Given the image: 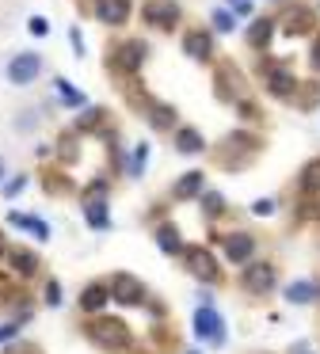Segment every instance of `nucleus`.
Segmentation results:
<instances>
[{
	"mask_svg": "<svg viewBox=\"0 0 320 354\" xmlns=\"http://www.w3.org/2000/svg\"><path fill=\"white\" fill-rule=\"evenodd\" d=\"M187 354H198V351H187Z\"/></svg>",
	"mask_w": 320,
	"mask_h": 354,
	"instance_id": "4c0bfd02",
	"label": "nucleus"
},
{
	"mask_svg": "<svg viewBox=\"0 0 320 354\" xmlns=\"http://www.w3.org/2000/svg\"><path fill=\"white\" fill-rule=\"evenodd\" d=\"M84 217H88V225H91V229H99V232L111 229V214H107V206H103L99 198H88V202H84Z\"/></svg>",
	"mask_w": 320,
	"mask_h": 354,
	"instance_id": "ddd939ff",
	"label": "nucleus"
},
{
	"mask_svg": "<svg viewBox=\"0 0 320 354\" xmlns=\"http://www.w3.org/2000/svg\"><path fill=\"white\" fill-rule=\"evenodd\" d=\"M141 16L149 19V24H157V27H175L179 8H175V4H168V0H149V4L141 8Z\"/></svg>",
	"mask_w": 320,
	"mask_h": 354,
	"instance_id": "6e6552de",
	"label": "nucleus"
},
{
	"mask_svg": "<svg viewBox=\"0 0 320 354\" xmlns=\"http://www.w3.org/2000/svg\"><path fill=\"white\" fill-rule=\"evenodd\" d=\"M111 301V286H103V282H91L88 290H84V297H80V308L84 313H99V308Z\"/></svg>",
	"mask_w": 320,
	"mask_h": 354,
	"instance_id": "9b49d317",
	"label": "nucleus"
},
{
	"mask_svg": "<svg viewBox=\"0 0 320 354\" xmlns=\"http://www.w3.org/2000/svg\"><path fill=\"white\" fill-rule=\"evenodd\" d=\"M57 88H61V95H65V100L73 103V107H76V103H84V95H80V92H73V88H69L65 80H57Z\"/></svg>",
	"mask_w": 320,
	"mask_h": 354,
	"instance_id": "bb28decb",
	"label": "nucleus"
},
{
	"mask_svg": "<svg viewBox=\"0 0 320 354\" xmlns=\"http://www.w3.org/2000/svg\"><path fill=\"white\" fill-rule=\"evenodd\" d=\"M213 27H217V31H233V27H236L233 8H217V12H213Z\"/></svg>",
	"mask_w": 320,
	"mask_h": 354,
	"instance_id": "412c9836",
	"label": "nucleus"
},
{
	"mask_svg": "<svg viewBox=\"0 0 320 354\" xmlns=\"http://www.w3.org/2000/svg\"><path fill=\"white\" fill-rule=\"evenodd\" d=\"M145 156H149V149H145V145H137V149H134V156H130V176H141Z\"/></svg>",
	"mask_w": 320,
	"mask_h": 354,
	"instance_id": "b1692460",
	"label": "nucleus"
},
{
	"mask_svg": "<svg viewBox=\"0 0 320 354\" xmlns=\"http://www.w3.org/2000/svg\"><path fill=\"white\" fill-rule=\"evenodd\" d=\"M172 118H175V111H172V107H157V115H152V122H157V126H168Z\"/></svg>",
	"mask_w": 320,
	"mask_h": 354,
	"instance_id": "c85d7f7f",
	"label": "nucleus"
},
{
	"mask_svg": "<svg viewBox=\"0 0 320 354\" xmlns=\"http://www.w3.org/2000/svg\"><path fill=\"white\" fill-rule=\"evenodd\" d=\"M23 187H27V179H23V176H15L12 183H4V194H8V198H15V194H19Z\"/></svg>",
	"mask_w": 320,
	"mask_h": 354,
	"instance_id": "cd10ccee",
	"label": "nucleus"
},
{
	"mask_svg": "<svg viewBox=\"0 0 320 354\" xmlns=\"http://www.w3.org/2000/svg\"><path fill=\"white\" fill-rule=\"evenodd\" d=\"M141 62H145V42H122V46L114 50V57H111V65L122 69V73H134Z\"/></svg>",
	"mask_w": 320,
	"mask_h": 354,
	"instance_id": "423d86ee",
	"label": "nucleus"
},
{
	"mask_svg": "<svg viewBox=\"0 0 320 354\" xmlns=\"http://www.w3.org/2000/svg\"><path fill=\"white\" fill-rule=\"evenodd\" d=\"M198 191H202V171H187V176H183L179 183L172 187L175 198H195Z\"/></svg>",
	"mask_w": 320,
	"mask_h": 354,
	"instance_id": "2eb2a0df",
	"label": "nucleus"
},
{
	"mask_svg": "<svg viewBox=\"0 0 320 354\" xmlns=\"http://www.w3.org/2000/svg\"><path fill=\"white\" fill-rule=\"evenodd\" d=\"M8 221H12L15 229H27L30 236H38V240H50V225L38 221V217H27V214H15V209H12V214H8Z\"/></svg>",
	"mask_w": 320,
	"mask_h": 354,
	"instance_id": "f8f14e48",
	"label": "nucleus"
},
{
	"mask_svg": "<svg viewBox=\"0 0 320 354\" xmlns=\"http://www.w3.org/2000/svg\"><path fill=\"white\" fill-rule=\"evenodd\" d=\"M99 118H103V111H99V107H88L80 118H76V130H91V126H96Z\"/></svg>",
	"mask_w": 320,
	"mask_h": 354,
	"instance_id": "5701e85b",
	"label": "nucleus"
},
{
	"mask_svg": "<svg viewBox=\"0 0 320 354\" xmlns=\"http://www.w3.org/2000/svg\"><path fill=\"white\" fill-rule=\"evenodd\" d=\"M175 149H179V153H198V149H202V133L198 130H179Z\"/></svg>",
	"mask_w": 320,
	"mask_h": 354,
	"instance_id": "6ab92c4d",
	"label": "nucleus"
},
{
	"mask_svg": "<svg viewBox=\"0 0 320 354\" xmlns=\"http://www.w3.org/2000/svg\"><path fill=\"white\" fill-rule=\"evenodd\" d=\"M248 39H251V46H263V42L271 39V19H259V24L251 27V35H248Z\"/></svg>",
	"mask_w": 320,
	"mask_h": 354,
	"instance_id": "4be33fe9",
	"label": "nucleus"
},
{
	"mask_svg": "<svg viewBox=\"0 0 320 354\" xmlns=\"http://www.w3.org/2000/svg\"><path fill=\"white\" fill-rule=\"evenodd\" d=\"M84 331H88L91 343L107 346V351H122V346H130V328L118 320V316H96V320L84 324Z\"/></svg>",
	"mask_w": 320,
	"mask_h": 354,
	"instance_id": "f257e3e1",
	"label": "nucleus"
},
{
	"mask_svg": "<svg viewBox=\"0 0 320 354\" xmlns=\"http://www.w3.org/2000/svg\"><path fill=\"white\" fill-rule=\"evenodd\" d=\"M96 19L99 24H111V27L126 24L130 19V0H96Z\"/></svg>",
	"mask_w": 320,
	"mask_h": 354,
	"instance_id": "0eeeda50",
	"label": "nucleus"
},
{
	"mask_svg": "<svg viewBox=\"0 0 320 354\" xmlns=\"http://www.w3.org/2000/svg\"><path fill=\"white\" fill-rule=\"evenodd\" d=\"M8 259H12V267L19 270V274H35L38 270V259L30 252H23V248H15V252H8Z\"/></svg>",
	"mask_w": 320,
	"mask_h": 354,
	"instance_id": "a211bd4d",
	"label": "nucleus"
},
{
	"mask_svg": "<svg viewBox=\"0 0 320 354\" xmlns=\"http://www.w3.org/2000/svg\"><path fill=\"white\" fill-rule=\"evenodd\" d=\"M202 206H206V214H221V194H206V198H202Z\"/></svg>",
	"mask_w": 320,
	"mask_h": 354,
	"instance_id": "a878e982",
	"label": "nucleus"
},
{
	"mask_svg": "<svg viewBox=\"0 0 320 354\" xmlns=\"http://www.w3.org/2000/svg\"><path fill=\"white\" fill-rule=\"evenodd\" d=\"M251 255H256V236L244 232V229L229 232V236H225V259L229 263H244V267H248Z\"/></svg>",
	"mask_w": 320,
	"mask_h": 354,
	"instance_id": "39448f33",
	"label": "nucleus"
},
{
	"mask_svg": "<svg viewBox=\"0 0 320 354\" xmlns=\"http://www.w3.org/2000/svg\"><path fill=\"white\" fill-rule=\"evenodd\" d=\"M46 31H50V24H46L42 16H35V19H30V35H46Z\"/></svg>",
	"mask_w": 320,
	"mask_h": 354,
	"instance_id": "7c9ffc66",
	"label": "nucleus"
},
{
	"mask_svg": "<svg viewBox=\"0 0 320 354\" xmlns=\"http://www.w3.org/2000/svg\"><path fill=\"white\" fill-rule=\"evenodd\" d=\"M312 65H317V69H320V39L312 42Z\"/></svg>",
	"mask_w": 320,
	"mask_h": 354,
	"instance_id": "72a5a7b5",
	"label": "nucleus"
},
{
	"mask_svg": "<svg viewBox=\"0 0 320 354\" xmlns=\"http://www.w3.org/2000/svg\"><path fill=\"white\" fill-rule=\"evenodd\" d=\"M187 267H190V274H198L202 282H217V267H213L210 252H202V248H190L187 252Z\"/></svg>",
	"mask_w": 320,
	"mask_h": 354,
	"instance_id": "1a4fd4ad",
	"label": "nucleus"
},
{
	"mask_svg": "<svg viewBox=\"0 0 320 354\" xmlns=\"http://www.w3.org/2000/svg\"><path fill=\"white\" fill-rule=\"evenodd\" d=\"M46 305H61V286L57 282H46Z\"/></svg>",
	"mask_w": 320,
	"mask_h": 354,
	"instance_id": "393cba45",
	"label": "nucleus"
},
{
	"mask_svg": "<svg viewBox=\"0 0 320 354\" xmlns=\"http://www.w3.org/2000/svg\"><path fill=\"white\" fill-rule=\"evenodd\" d=\"M274 209V202L271 198H259V202H251V214H259V217H267Z\"/></svg>",
	"mask_w": 320,
	"mask_h": 354,
	"instance_id": "c756f323",
	"label": "nucleus"
},
{
	"mask_svg": "<svg viewBox=\"0 0 320 354\" xmlns=\"http://www.w3.org/2000/svg\"><path fill=\"white\" fill-rule=\"evenodd\" d=\"M190 328H195V339H202V343H213V346L225 343V320H221V313L213 305L198 308L195 320H190Z\"/></svg>",
	"mask_w": 320,
	"mask_h": 354,
	"instance_id": "f03ea898",
	"label": "nucleus"
},
{
	"mask_svg": "<svg viewBox=\"0 0 320 354\" xmlns=\"http://www.w3.org/2000/svg\"><path fill=\"white\" fill-rule=\"evenodd\" d=\"M0 179H4V160H0Z\"/></svg>",
	"mask_w": 320,
	"mask_h": 354,
	"instance_id": "c9c22d12",
	"label": "nucleus"
},
{
	"mask_svg": "<svg viewBox=\"0 0 320 354\" xmlns=\"http://www.w3.org/2000/svg\"><path fill=\"white\" fill-rule=\"evenodd\" d=\"M271 92L274 95H290L294 92V77L286 69H271Z\"/></svg>",
	"mask_w": 320,
	"mask_h": 354,
	"instance_id": "aec40b11",
	"label": "nucleus"
},
{
	"mask_svg": "<svg viewBox=\"0 0 320 354\" xmlns=\"http://www.w3.org/2000/svg\"><path fill=\"white\" fill-rule=\"evenodd\" d=\"M157 248H160V252H168V255L183 252V244H179V232H175V225H160V229H157Z\"/></svg>",
	"mask_w": 320,
	"mask_h": 354,
	"instance_id": "dca6fc26",
	"label": "nucleus"
},
{
	"mask_svg": "<svg viewBox=\"0 0 320 354\" xmlns=\"http://www.w3.org/2000/svg\"><path fill=\"white\" fill-rule=\"evenodd\" d=\"M38 73H42V57L38 54H15L8 62V80L12 84H30V80H38Z\"/></svg>",
	"mask_w": 320,
	"mask_h": 354,
	"instance_id": "7ed1b4c3",
	"label": "nucleus"
},
{
	"mask_svg": "<svg viewBox=\"0 0 320 354\" xmlns=\"http://www.w3.org/2000/svg\"><path fill=\"white\" fill-rule=\"evenodd\" d=\"M69 42H73V50H76V54H84V39H80V31H76V27L69 31Z\"/></svg>",
	"mask_w": 320,
	"mask_h": 354,
	"instance_id": "2f4dec72",
	"label": "nucleus"
},
{
	"mask_svg": "<svg viewBox=\"0 0 320 354\" xmlns=\"http://www.w3.org/2000/svg\"><path fill=\"white\" fill-rule=\"evenodd\" d=\"M111 297L122 301V305H137V301H141V286L130 274H114L111 278Z\"/></svg>",
	"mask_w": 320,
	"mask_h": 354,
	"instance_id": "9d476101",
	"label": "nucleus"
},
{
	"mask_svg": "<svg viewBox=\"0 0 320 354\" xmlns=\"http://www.w3.org/2000/svg\"><path fill=\"white\" fill-rule=\"evenodd\" d=\"M282 297H286L290 305H309V301L317 297V286H312V282H290Z\"/></svg>",
	"mask_w": 320,
	"mask_h": 354,
	"instance_id": "4468645a",
	"label": "nucleus"
},
{
	"mask_svg": "<svg viewBox=\"0 0 320 354\" xmlns=\"http://www.w3.org/2000/svg\"><path fill=\"white\" fill-rule=\"evenodd\" d=\"M274 278H278V274H274L271 263H248L240 282H244V290H248V293H271L274 290Z\"/></svg>",
	"mask_w": 320,
	"mask_h": 354,
	"instance_id": "20e7f679",
	"label": "nucleus"
},
{
	"mask_svg": "<svg viewBox=\"0 0 320 354\" xmlns=\"http://www.w3.org/2000/svg\"><path fill=\"white\" fill-rule=\"evenodd\" d=\"M294 354H312V346L309 343H294Z\"/></svg>",
	"mask_w": 320,
	"mask_h": 354,
	"instance_id": "f704fd0d",
	"label": "nucleus"
},
{
	"mask_svg": "<svg viewBox=\"0 0 320 354\" xmlns=\"http://www.w3.org/2000/svg\"><path fill=\"white\" fill-rule=\"evenodd\" d=\"M0 255H4V240H0Z\"/></svg>",
	"mask_w": 320,
	"mask_h": 354,
	"instance_id": "e433bc0d",
	"label": "nucleus"
},
{
	"mask_svg": "<svg viewBox=\"0 0 320 354\" xmlns=\"http://www.w3.org/2000/svg\"><path fill=\"white\" fill-rule=\"evenodd\" d=\"M187 54L198 57V62H206V57H210V35H206V31H190L187 35Z\"/></svg>",
	"mask_w": 320,
	"mask_h": 354,
	"instance_id": "f3484780",
	"label": "nucleus"
},
{
	"mask_svg": "<svg viewBox=\"0 0 320 354\" xmlns=\"http://www.w3.org/2000/svg\"><path fill=\"white\" fill-rule=\"evenodd\" d=\"M15 331H19V324H4V328H0V343H4V339H12Z\"/></svg>",
	"mask_w": 320,
	"mask_h": 354,
	"instance_id": "473e14b6",
	"label": "nucleus"
}]
</instances>
